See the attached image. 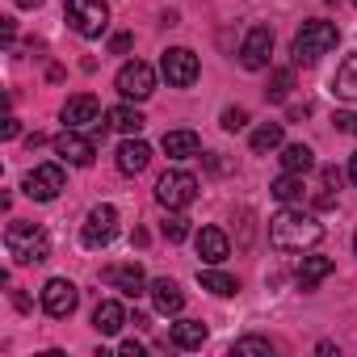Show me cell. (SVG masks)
<instances>
[{"label": "cell", "mask_w": 357, "mask_h": 357, "mask_svg": "<svg viewBox=\"0 0 357 357\" xmlns=\"http://www.w3.org/2000/svg\"><path fill=\"white\" fill-rule=\"evenodd\" d=\"M269 240L282 252H307V248H315L324 240V223L315 215L298 211V206H286V211H278L269 219Z\"/></svg>", "instance_id": "1"}, {"label": "cell", "mask_w": 357, "mask_h": 357, "mask_svg": "<svg viewBox=\"0 0 357 357\" xmlns=\"http://www.w3.org/2000/svg\"><path fill=\"white\" fill-rule=\"evenodd\" d=\"M5 248H9V257H13L17 265H38V261L51 257V236H47L43 227H34V223L13 219V223L5 227Z\"/></svg>", "instance_id": "2"}, {"label": "cell", "mask_w": 357, "mask_h": 357, "mask_svg": "<svg viewBox=\"0 0 357 357\" xmlns=\"http://www.w3.org/2000/svg\"><path fill=\"white\" fill-rule=\"evenodd\" d=\"M336 43H340V30L332 22H307L294 34V63H319Z\"/></svg>", "instance_id": "3"}, {"label": "cell", "mask_w": 357, "mask_h": 357, "mask_svg": "<svg viewBox=\"0 0 357 357\" xmlns=\"http://www.w3.org/2000/svg\"><path fill=\"white\" fill-rule=\"evenodd\" d=\"M63 17L80 38H101L109 30V5L105 0H68Z\"/></svg>", "instance_id": "4"}, {"label": "cell", "mask_w": 357, "mask_h": 357, "mask_svg": "<svg viewBox=\"0 0 357 357\" xmlns=\"http://www.w3.org/2000/svg\"><path fill=\"white\" fill-rule=\"evenodd\" d=\"M194 198H198V176L185 172V168H168L155 181V202L164 211H185Z\"/></svg>", "instance_id": "5"}, {"label": "cell", "mask_w": 357, "mask_h": 357, "mask_svg": "<svg viewBox=\"0 0 357 357\" xmlns=\"http://www.w3.org/2000/svg\"><path fill=\"white\" fill-rule=\"evenodd\" d=\"M118 93L126 97V101H147L151 93H155V72H151V63H143V59H130V63H122L118 68Z\"/></svg>", "instance_id": "6"}, {"label": "cell", "mask_w": 357, "mask_h": 357, "mask_svg": "<svg viewBox=\"0 0 357 357\" xmlns=\"http://www.w3.org/2000/svg\"><path fill=\"white\" fill-rule=\"evenodd\" d=\"M63 168L59 164H38V168H30L26 172V181H22V190H26V198H34V202H55L59 194H63Z\"/></svg>", "instance_id": "7"}, {"label": "cell", "mask_w": 357, "mask_h": 357, "mask_svg": "<svg viewBox=\"0 0 357 357\" xmlns=\"http://www.w3.org/2000/svg\"><path fill=\"white\" fill-rule=\"evenodd\" d=\"M114 236H118V211H114L109 202L93 206L89 219H84V227H80V244H84V248H105Z\"/></svg>", "instance_id": "8"}, {"label": "cell", "mask_w": 357, "mask_h": 357, "mask_svg": "<svg viewBox=\"0 0 357 357\" xmlns=\"http://www.w3.org/2000/svg\"><path fill=\"white\" fill-rule=\"evenodd\" d=\"M160 72L172 89H190L198 80V55L190 47H168L164 59H160Z\"/></svg>", "instance_id": "9"}, {"label": "cell", "mask_w": 357, "mask_h": 357, "mask_svg": "<svg viewBox=\"0 0 357 357\" xmlns=\"http://www.w3.org/2000/svg\"><path fill=\"white\" fill-rule=\"evenodd\" d=\"M269 55H273V30L269 26H252L244 34V47H240V63L248 72H265L269 68Z\"/></svg>", "instance_id": "10"}, {"label": "cell", "mask_w": 357, "mask_h": 357, "mask_svg": "<svg viewBox=\"0 0 357 357\" xmlns=\"http://www.w3.org/2000/svg\"><path fill=\"white\" fill-rule=\"evenodd\" d=\"M76 303H80L76 282H68V278H51V282L43 286V311H47V315L68 319V315L76 311Z\"/></svg>", "instance_id": "11"}, {"label": "cell", "mask_w": 357, "mask_h": 357, "mask_svg": "<svg viewBox=\"0 0 357 357\" xmlns=\"http://www.w3.org/2000/svg\"><path fill=\"white\" fill-rule=\"evenodd\" d=\"M55 151H59V160H68V164H76V168H89L93 155H97V143L84 139L76 126H63V135H55Z\"/></svg>", "instance_id": "12"}, {"label": "cell", "mask_w": 357, "mask_h": 357, "mask_svg": "<svg viewBox=\"0 0 357 357\" xmlns=\"http://www.w3.org/2000/svg\"><path fill=\"white\" fill-rule=\"evenodd\" d=\"M59 118H63V126H97L101 122V101L93 97V93H76V97H68L63 101V109H59Z\"/></svg>", "instance_id": "13"}, {"label": "cell", "mask_w": 357, "mask_h": 357, "mask_svg": "<svg viewBox=\"0 0 357 357\" xmlns=\"http://www.w3.org/2000/svg\"><path fill=\"white\" fill-rule=\"evenodd\" d=\"M105 282L114 286V290H122L126 298H139L143 290H147V278H143V269L130 261V265H109L105 269Z\"/></svg>", "instance_id": "14"}, {"label": "cell", "mask_w": 357, "mask_h": 357, "mask_svg": "<svg viewBox=\"0 0 357 357\" xmlns=\"http://www.w3.org/2000/svg\"><path fill=\"white\" fill-rule=\"evenodd\" d=\"M147 290H151V303H155V311H160V315H176V311L185 307V290L176 286L172 278H155Z\"/></svg>", "instance_id": "15"}, {"label": "cell", "mask_w": 357, "mask_h": 357, "mask_svg": "<svg viewBox=\"0 0 357 357\" xmlns=\"http://www.w3.org/2000/svg\"><path fill=\"white\" fill-rule=\"evenodd\" d=\"M147 160H151V147H147L139 135H126V143L118 147V172H126V176H139V172L147 168Z\"/></svg>", "instance_id": "16"}, {"label": "cell", "mask_w": 357, "mask_h": 357, "mask_svg": "<svg viewBox=\"0 0 357 357\" xmlns=\"http://www.w3.org/2000/svg\"><path fill=\"white\" fill-rule=\"evenodd\" d=\"M194 244H198V257H202L206 265H223L227 252H231V240H227L219 227H202V231L194 236Z\"/></svg>", "instance_id": "17"}, {"label": "cell", "mask_w": 357, "mask_h": 357, "mask_svg": "<svg viewBox=\"0 0 357 357\" xmlns=\"http://www.w3.org/2000/svg\"><path fill=\"white\" fill-rule=\"evenodd\" d=\"M160 147H164V155H168V160H190V155H198V151H202V139H198L194 130H164Z\"/></svg>", "instance_id": "18"}, {"label": "cell", "mask_w": 357, "mask_h": 357, "mask_svg": "<svg viewBox=\"0 0 357 357\" xmlns=\"http://www.w3.org/2000/svg\"><path fill=\"white\" fill-rule=\"evenodd\" d=\"M130 319H126V311H122V303H114V298H105V303H97V311H93V328L101 332V336H118L122 328H126Z\"/></svg>", "instance_id": "19"}, {"label": "cell", "mask_w": 357, "mask_h": 357, "mask_svg": "<svg viewBox=\"0 0 357 357\" xmlns=\"http://www.w3.org/2000/svg\"><path fill=\"white\" fill-rule=\"evenodd\" d=\"M172 344L176 349H202L206 344V324L202 319H176L172 324Z\"/></svg>", "instance_id": "20"}, {"label": "cell", "mask_w": 357, "mask_h": 357, "mask_svg": "<svg viewBox=\"0 0 357 357\" xmlns=\"http://www.w3.org/2000/svg\"><path fill=\"white\" fill-rule=\"evenodd\" d=\"M328 273H332V261H328V257H303V265H298L294 282H298V290H315Z\"/></svg>", "instance_id": "21"}, {"label": "cell", "mask_w": 357, "mask_h": 357, "mask_svg": "<svg viewBox=\"0 0 357 357\" xmlns=\"http://www.w3.org/2000/svg\"><path fill=\"white\" fill-rule=\"evenodd\" d=\"M332 93H336L340 101H357V51L336 68V76H332Z\"/></svg>", "instance_id": "22"}, {"label": "cell", "mask_w": 357, "mask_h": 357, "mask_svg": "<svg viewBox=\"0 0 357 357\" xmlns=\"http://www.w3.org/2000/svg\"><path fill=\"white\" fill-rule=\"evenodd\" d=\"M198 282H202V290H211V294H219V298H231V294L240 290V282H236L231 273H223V269H215V265H206V269H198Z\"/></svg>", "instance_id": "23"}, {"label": "cell", "mask_w": 357, "mask_h": 357, "mask_svg": "<svg viewBox=\"0 0 357 357\" xmlns=\"http://www.w3.org/2000/svg\"><path fill=\"white\" fill-rule=\"evenodd\" d=\"M105 122H109L114 130H122V135H139V130L147 126V118H143L135 105H114V109L105 114Z\"/></svg>", "instance_id": "24"}, {"label": "cell", "mask_w": 357, "mask_h": 357, "mask_svg": "<svg viewBox=\"0 0 357 357\" xmlns=\"http://www.w3.org/2000/svg\"><path fill=\"white\" fill-rule=\"evenodd\" d=\"M282 168L303 176V172H311V168H315V151H311L307 143H286V147H282Z\"/></svg>", "instance_id": "25"}, {"label": "cell", "mask_w": 357, "mask_h": 357, "mask_svg": "<svg viewBox=\"0 0 357 357\" xmlns=\"http://www.w3.org/2000/svg\"><path fill=\"white\" fill-rule=\"evenodd\" d=\"M269 194H273L282 206H294V202L303 198V176H298V172H282L278 181L269 185Z\"/></svg>", "instance_id": "26"}, {"label": "cell", "mask_w": 357, "mask_h": 357, "mask_svg": "<svg viewBox=\"0 0 357 357\" xmlns=\"http://www.w3.org/2000/svg\"><path fill=\"white\" fill-rule=\"evenodd\" d=\"M282 139H286L282 122H265L252 130V151H273V147H282Z\"/></svg>", "instance_id": "27"}, {"label": "cell", "mask_w": 357, "mask_h": 357, "mask_svg": "<svg viewBox=\"0 0 357 357\" xmlns=\"http://www.w3.org/2000/svg\"><path fill=\"white\" fill-rule=\"evenodd\" d=\"M290 89H294V72H290V68H278V72L269 76L265 97H269V101H286V97H290Z\"/></svg>", "instance_id": "28"}, {"label": "cell", "mask_w": 357, "mask_h": 357, "mask_svg": "<svg viewBox=\"0 0 357 357\" xmlns=\"http://www.w3.org/2000/svg\"><path fill=\"white\" fill-rule=\"evenodd\" d=\"M231 353H236V357H273V344H269L265 336H244V340L231 344Z\"/></svg>", "instance_id": "29"}, {"label": "cell", "mask_w": 357, "mask_h": 357, "mask_svg": "<svg viewBox=\"0 0 357 357\" xmlns=\"http://www.w3.org/2000/svg\"><path fill=\"white\" fill-rule=\"evenodd\" d=\"M160 231H164V240H168V244H181V240L190 236V219L172 211V215H168V219L160 223Z\"/></svg>", "instance_id": "30"}, {"label": "cell", "mask_w": 357, "mask_h": 357, "mask_svg": "<svg viewBox=\"0 0 357 357\" xmlns=\"http://www.w3.org/2000/svg\"><path fill=\"white\" fill-rule=\"evenodd\" d=\"M244 126H248V109H240V105L223 109V130H244Z\"/></svg>", "instance_id": "31"}, {"label": "cell", "mask_w": 357, "mask_h": 357, "mask_svg": "<svg viewBox=\"0 0 357 357\" xmlns=\"http://www.w3.org/2000/svg\"><path fill=\"white\" fill-rule=\"evenodd\" d=\"M130 43H135L130 34H114V38H109V51H114V55H126V51H130Z\"/></svg>", "instance_id": "32"}, {"label": "cell", "mask_w": 357, "mask_h": 357, "mask_svg": "<svg viewBox=\"0 0 357 357\" xmlns=\"http://www.w3.org/2000/svg\"><path fill=\"white\" fill-rule=\"evenodd\" d=\"M336 130H344V135H357V114H336Z\"/></svg>", "instance_id": "33"}, {"label": "cell", "mask_w": 357, "mask_h": 357, "mask_svg": "<svg viewBox=\"0 0 357 357\" xmlns=\"http://www.w3.org/2000/svg\"><path fill=\"white\" fill-rule=\"evenodd\" d=\"M118 353H122V357H143V344H139V340H126Z\"/></svg>", "instance_id": "34"}, {"label": "cell", "mask_w": 357, "mask_h": 357, "mask_svg": "<svg viewBox=\"0 0 357 357\" xmlns=\"http://www.w3.org/2000/svg\"><path fill=\"white\" fill-rule=\"evenodd\" d=\"M17 130H22L17 118H5V139H17Z\"/></svg>", "instance_id": "35"}, {"label": "cell", "mask_w": 357, "mask_h": 357, "mask_svg": "<svg viewBox=\"0 0 357 357\" xmlns=\"http://www.w3.org/2000/svg\"><path fill=\"white\" fill-rule=\"evenodd\" d=\"M13 5H17V9H38L43 0H13Z\"/></svg>", "instance_id": "36"}, {"label": "cell", "mask_w": 357, "mask_h": 357, "mask_svg": "<svg viewBox=\"0 0 357 357\" xmlns=\"http://www.w3.org/2000/svg\"><path fill=\"white\" fill-rule=\"evenodd\" d=\"M349 176H353V181H357V155L349 160Z\"/></svg>", "instance_id": "37"}, {"label": "cell", "mask_w": 357, "mask_h": 357, "mask_svg": "<svg viewBox=\"0 0 357 357\" xmlns=\"http://www.w3.org/2000/svg\"><path fill=\"white\" fill-rule=\"evenodd\" d=\"M353 252H357V236H353Z\"/></svg>", "instance_id": "38"}, {"label": "cell", "mask_w": 357, "mask_h": 357, "mask_svg": "<svg viewBox=\"0 0 357 357\" xmlns=\"http://www.w3.org/2000/svg\"><path fill=\"white\" fill-rule=\"evenodd\" d=\"M353 5H357V0H353Z\"/></svg>", "instance_id": "39"}]
</instances>
